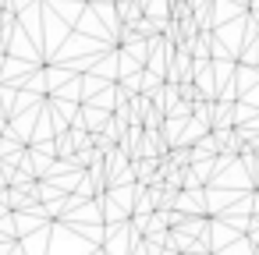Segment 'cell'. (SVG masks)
Here are the masks:
<instances>
[{"label":"cell","mask_w":259,"mask_h":255,"mask_svg":"<svg viewBox=\"0 0 259 255\" xmlns=\"http://www.w3.org/2000/svg\"><path fill=\"white\" fill-rule=\"evenodd\" d=\"M146 15V4L142 0H117V18L124 22V25H132L135 18H142Z\"/></svg>","instance_id":"cell-1"},{"label":"cell","mask_w":259,"mask_h":255,"mask_svg":"<svg viewBox=\"0 0 259 255\" xmlns=\"http://www.w3.org/2000/svg\"><path fill=\"white\" fill-rule=\"evenodd\" d=\"M192 117L202 128H209L213 124V99H192Z\"/></svg>","instance_id":"cell-2"},{"label":"cell","mask_w":259,"mask_h":255,"mask_svg":"<svg viewBox=\"0 0 259 255\" xmlns=\"http://www.w3.org/2000/svg\"><path fill=\"white\" fill-rule=\"evenodd\" d=\"M54 152H57V160H71V156H75V142H71V135H61L57 145H54ZM68 167H71V163H68Z\"/></svg>","instance_id":"cell-3"},{"label":"cell","mask_w":259,"mask_h":255,"mask_svg":"<svg viewBox=\"0 0 259 255\" xmlns=\"http://www.w3.org/2000/svg\"><path fill=\"white\" fill-rule=\"evenodd\" d=\"M82 114H85V121H82L85 128H103V124H107V114H100V110H93V107H85Z\"/></svg>","instance_id":"cell-4"}]
</instances>
